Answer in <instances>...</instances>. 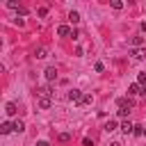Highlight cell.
Wrapping results in <instances>:
<instances>
[{"mask_svg":"<svg viewBox=\"0 0 146 146\" xmlns=\"http://www.w3.org/2000/svg\"><path fill=\"white\" fill-rule=\"evenodd\" d=\"M116 130V121H107L105 123V132H114Z\"/></svg>","mask_w":146,"mask_h":146,"instance_id":"cell-12","label":"cell"},{"mask_svg":"<svg viewBox=\"0 0 146 146\" xmlns=\"http://www.w3.org/2000/svg\"><path fill=\"white\" fill-rule=\"evenodd\" d=\"M130 55H132L135 59H144V57H146V50H144V48H132Z\"/></svg>","mask_w":146,"mask_h":146,"instance_id":"cell-6","label":"cell"},{"mask_svg":"<svg viewBox=\"0 0 146 146\" xmlns=\"http://www.w3.org/2000/svg\"><path fill=\"white\" fill-rule=\"evenodd\" d=\"M112 7H114V9H123V2H121V0H114Z\"/></svg>","mask_w":146,"mask_h":146,"instance_id":"cell-20","label":"cell"},{"mask_svg":"<svg viewBox=\"0 0 146 146\" xmlns=\"http://www.w3.org/2000/svg\"><path fill=\"white\" fill-rule=\"evenodd\" d=\"M141 30H146V21H141Z\"/></svg>","mask_w":146,"mask_h":146,"instance_id":"cell-25","label":"cell"},{"mask_svg":"<svg viewBox=\"0 0 146 146\" xmlns=\"http://www.w3.org/2000/svg\"><path fill=\"white\" fill-rule=\"evenodd\" d=\"M121 130H123V132H125V135H130V132H132V130H135V125H132V123H130V121H123V123H121Z\"/></svg>","mask_w":146,"mask_h":146,"instance_id":"cell-9","label":"cell"},{"mask_svg":"<svg viewBox=\"0 0 146 146\" xmlns=\"http://www.w3.org/2000/svg\"><path fill=\"white\" fill-rule=\"evenodd\" d=\"M71 32H73V30H71L68 25H59V27H57V34H59V36H71Z\"/></svg>","mask_w":146,"mask_h":146,"instance_id":"cell-5","label":"cell"},{"mask_svg":"<svg viewBox=\"0 0 146 146\" xmlns=\"http://www.w3.org/2000/svg\"><path fill=\"white\" fill-rule=\"evenodd\" d=\"M130 43H132L135 48H139V46L144 43V36H132V41H130Z\"/></svg>","mask_w":146,"mask_h":146,"instance_id":"cell-14","label":"cell"},{"mask_svg":"<svg viewBox=\"0 0 146 146\" xmlns=\"http://www.w3.org/2000/svg\"><path fill=\"white\" fill-rule=\"evenodd\" d=\"M7 7H9V9H21V7H18V2H16V0H9V2H7Z\"/></svg>","mask_w":146,"mask_h":146,"instance_id":"cell-19","label":"cell"},{"mask_svg":"<svg viewBox=\"0 0 146 146\" xmlns=\"http://www.w3.org/2000/svg\"><path fill=\"white\" fill-rule=\"evenodd\" d=\"M137 80H139V84H146V73H139V78H137Z\"/></svg>","mask_w":146,"mask_h":146,"instance_id":"cell-23","label":"cell"},{"mask_svg":"<svg viewBox=\"0 0 146 146\" xmlns=\"http://www.w3.org/2000/svg\"><path fill=\"white\" fill-rule=\"evenodd\" d=\"M36 146H50V144H48V141H46V139H41V141H39V144H36Z\"/></svg>","mask_w":146,"mask_h":146,"instance_id":"cell-24","label":"cell"},{"mask_svg":"<svg viewBox=\"0 0 146 146\" xmlns=\"http://www.w3.org/2000/svg\"><path fill=\"white\" fill-rule=\"evenodd\" d=\"M146 130H144V125H135V130H132V135H137V137H141Z\"/></svg>","mask_w":146,"mask_h":146,"instance_id":"cell-17","label":"cell"},{"mask_svg":"<svg viewBox=\"0 0 146 146\" xmlns=\"http://www.w3.org/2000/svg\"><path fill=\"white\" fill-rule=\"evenodd\" d=\"M11 130H14V123H9V121H5V123L0 125V132H2V135H7V132H11Z\"/></svg>","mask_w":146,"mask_h":146,"instance_id":"cell-8","label":"cell"},{"mask_svg":"<svg viewBox=\"0 0 146 146\" xmlns=\"http://www.w3.org/2000/svg\"><path fill=\"white\" fill-rule=\"evenodd\" d=\"M82 146H94V141H91L89 137H84V139H82Z\"/></svg>","mask_w":146,"mask_h":146,"instance_id":"cell-22","label":"cell"},{"mask_svg":"<svg viewBox=\"0 0 146 146\" xmlns=\"http://www.w3.org/2000/svg\"><path fill=\"white\" fill-rule=\"evenodd\" d=\"M94 68H96V71H98V73H103V71H105V66H103V64H100V62H96V66H94Z\"/></svg>","mask_w":146,"mask_h":146,"instance_id":"cell-21","label":"cell"},{"mask_svg":"<svg viewBox=\"0 0 146 146\" xmlns=\"http://www.w3.org/2000/svg\"><path fill=\"white\" fill-rule=\"evenodd\" d=\"M14 130H16V132H23V130H25V123H23V121H16V123H14Z\"/></svg>","mask_w":146,"mask_h":146,"instance_id":"cell-16","label":"cell"},{"mask_svg":"<svg viewBox=\"0 0 146 146\" xmlns=\"http://www.w3.org/2000/svg\"><path fill=\"white\" fill-rule=\"evenodd\" d=\"M36 105H39L41 110H48V107L52 105V100H50V96H36Z\"/></svg>","mask_w":146,"mask_h":146,"instance_id":"cell-1","label":"cell"},{"mask_svg":"<svg viewBox=\"0 0 146 146\" xmlns=\"http://www.w3.org/2000/svg\"><path fill=\"white\" fill-rule=\"evenodd\" d=\"M119 107H121V110H130V107H132V100H128V98H119Z\"/></svg>","mask_w":146,"mask_h":146,"instance_id":"cell-7","label":"cell"},{"mask_svg":"<svg viewBox=\"0 0 146 146\" xmlns=\"http://www.w3.org/2000/svg\"><path fill=\"white\" fill-rule=\"evenodd\" d=\"M144 135H146V132H144Z\"/></svg>","mask_w":146,"mask_h":146,"instance_id":"cell-26","label":"cell"},{"mask_svg":"<svg viewBox=\"0 0 146 146\" xmlns=\"http://www.w3.org/2000/svg\"><path fill=\"white\" fill-rule=\"evenodd\" d=\"M59 141H62V144L71 141V135H68V132H62V135H59Z\"/></svg>","mask_w":146,"mask_h":146,"instance_id":"cell-18","label":"cell"},{"mask_svg":"<svg viewBox=\"0 0 146 146\" xmlns=\"http://www.w3.org/2000/svg\"><path fill=\"white\" fill-rule=\"evenodd\" d=\"M82 96H84V94H82L80 89H71V91H68V100H73V103H82Z\"/></svg>","mask_w":146,"mask_h":146,"instance_id":"cell-2","label":"cell"},{"mask_svg":"<svg viewBox=\"0 0 146 146\" xmlns=\"http://www.w3.org/2000/svg\"><path fill=\"white\" fill-rule=\"evenodd\" d=\"M128 94H132V96H137V94H146V87H139V82H135V84L128 87Z\"/></svg>","mask_w":146,"mask_h":146,"instance_id":"cell-3","label":"cell"},{"mask_svg":"<svg viewBox=\"0 0 146 146\" xmlns=\"http://www.w3.org/2000/svg\"><path fill=\"white\" fill-rule=\"evenodd\" d=\"M5 112H7V116H14V114H16V103H7Z\"/></svg>","mask_w":146,"mask_h":146,"instance_id":"cell-10","label":"cell"},{"mask_svg":"<svg viewBox=\"0 0 146 146\" xmlns=\"http://www.w3.org/2000/svg\"><path fill=\"white\" fill-rule=\"evenodd\" d=\"M46 55H48V50H46V48H36V50H34V57H36V59H43Z\"/></svg>","mask_w":146,"mask_h":146,"instance_id":"cell-11","label":"cell"},{"mask_svg":"<svg viewBox=\"0 0 146 146\" xmlns=\"http://www.w3.org/2000/svg\"><path fill=\"white\" fill-rule=\"evenodd\" d=\"M91 103H94V96L84 94V96H82V105H91Z\"/></svg>","mask_w":146,"mask_h":146,"instance_id":"cell-15","label":"cell"},{"mask_svg":"<svg viewBox=\"0 0 146 146\" xmlns=\"http://www.w3.org/2000/svg\"><path fill=\"white\" fill-rule=\"evenodd\" d=\"M68 21H71V23L75 25V23L80 21V14H78V11H71V14H68Z\"/></svg>","mask_w":146,"mask_h":146,"instance_id":"cell-13","label":"cell"},{"mask_svg":"<svg viewBox=\"0 0 146 146\" xmlns=\"http://www.w3.org/2000/svg\"><path fill=\"white\" fill-rule=\"evenodd\" d=\"M43 73H46V80H48V82L57 80V68H55V66H48V68H46Z\"/></svg>","mask_w":146,"mask_h":146,"instance_id":"cell-4","label":"cell"}]
</instances>
